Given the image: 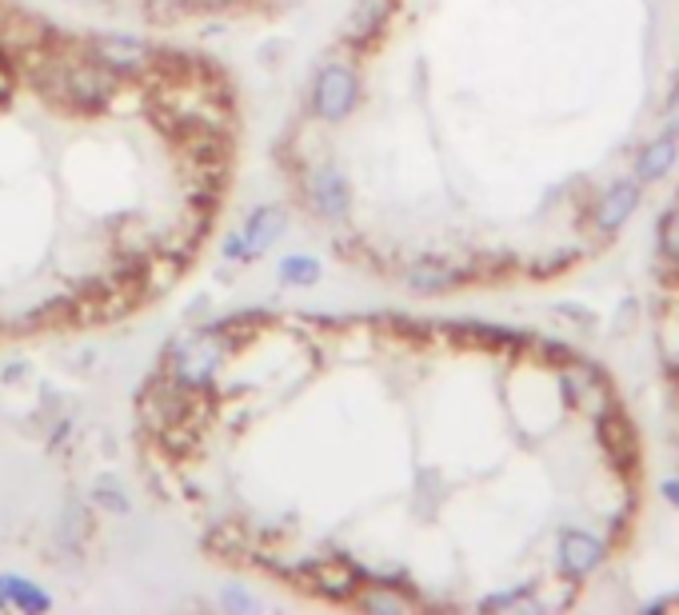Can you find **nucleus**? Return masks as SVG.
<instances>
[{
	"instance_id": "nucleus-9",
	"label": "nucleus",
	"mask_w": 679,
	"mask_h": 615,
	"mask_svg": "<svg viewBox=\"0 0 679 615\" xmlns=\"http://www.w3.org/2000/svg\"><path fill=\"white\" fill-rule=\"evenodd\" d=\"M668 132H671V137H679V92L671 97V104H668Z\"/></svg>"
},
{
	"instance_id": "nucleus-4",
	"label": "nucleus",
	"mask_w": 679,
	"mask_h": 615,
	"mask_svg": "<svg viewBox=\"0 0 679 615\" xmlns=\"http://www.w3.org/2000/svg\"><path fill=\"white\" fill-rule=\"evenodd\" d=\"M676 157H679V140L671 137V132H663V137L648 140L643 152L636 157V177L639 180H659L671 164H676Z\"/></svg>"
},
{
	"instance_id": "nucleus-8",
	"label": "nucleus",
	"mask_w": 679,
	"mask_h": 615,
	"mask_svg": "<svg viewBox=\"0 0 679 615\" xmlns=\"http://www.w3.org/2000/svg\"><path fill=\"white\" fill-rule=\"evenodd\" d=\"M484 607H496V612H499V607H528V612H539V604L528 596V592H511V596H496V599H488V604H484Z\"/></svg>"
},
{
	"instance_id": "nucleus-6",
	"label": "nucleus",
	"mask_w": 679,
	"mask_h": 615,
	"mask_svg": "<svg viewBox=\"0 0 679 615\" xmlns=\"http://www.w3.org/2000/svg\"><path fill=\"white\" fill-rule=\"evenodd\" d=\"M656 344H659V356L671 372H679V292L668 308H663V316H659V332H656Z\"/></svg>"
},
{
	"instance_id": "nucleus-3",
	"label": "nucleus",
	"mask_w": 679,
	"mask_h": 615,
	"mask_svg": "<svg viewBox=\"0 0 679 615\" xmlns=\"http://www.w3.org/2000/svg\"><path fill=\"white\" fill-rule=\"evenodd\" d=\"M559 387L568 392L571 404H579L584 412H591V416L608 412V407L599 404L608 387H604V380L596 376V367H588V364H568L564 372H559Z\"/></svg>"
},
{
	"instance_id": "nucleus-1",
	"label": "nucleus",
	"mask_w": 679,
	"mask_h": 615,
	"mask_svg": "<svg viewBox=\"0 0 679 615\" xmlns=\"http://www.w3.org/2000/svg\"><path fill=\"white\" fill-rule=\"evenodd\" d=\"M636 209H639V184H636V180H619V184H611V189L596 200L591 224H596L604 236H611L616 229H624V224H628Z\"/></svg>"
},
{
	"instance_id": "nucleus-2",
	"label": "nucleus",
	"mask_w": 679,
	"mask_h": 615,
	"mask_svg": "<svg viewBox=\"0 0 679 615\" xmlns=\"http://www.w3.org/2000/svg\"><path fill=\"white\" fill-rule=\"evenodd\" d=\"M604 564V544L591 540L588 532H564L559 536V567L564 576H591Z\"/></svg>"
},
{
	"instance_id": "nucleus-10",
	"label": "nucleus",
	"mask_w": 679,
	"mask_h": 615,
	"mask_svg": "<svg viewBox=\"0 0 679 615\" xmlns=\"http://www.w3.org/2000/svg\"><path fill=\"white\" fill-rule=\"evenodd\" d=\"M663 500H668L671 507H679V480H668V484H663Z\"/></svg>"
},
{
	"instance_id": "nucleus-7",
	"label": "nucleus",
	"mask_w": 679,
	"mask_h": 615,
	"mask_svg": "<svg viewBox=\"0 0 679 615\" xmlns=\"http://www.w3.org/2000/svg\"><path fill=\"white\" fill-rule=\"evenodd\" d=\"M659 249L671 264H679V209L663 216V229H659Z\"/></svg>"
},
{
	"instance_id": "nucleus-5",
	"label": "nucleus",
	"mask_w": 679,
	"mask_h": 615,
	"mask_svg": "<svg viewBox=\"0 0 679 615\" xmlns=\"http://www.w3.org/2000/svg\"><path fill=\"white\" fill-rule=\"evenodd\" d=\"M599 440H604V447H608L611 460H636V436H631L628 420L616 416V407H608V412H599Z\"/></svg>"
}]
</instances>
